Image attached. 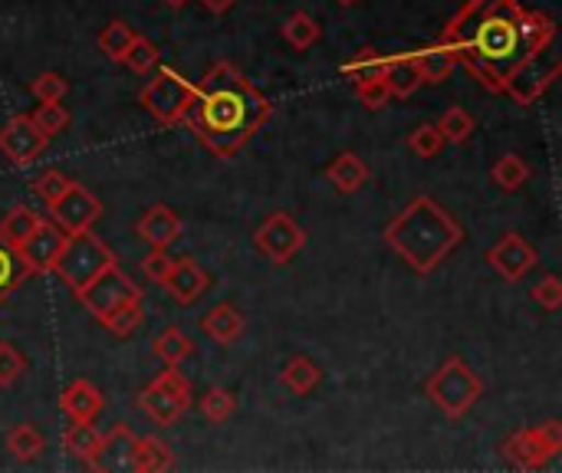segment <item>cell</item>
I'll list each match as a JSON object with an SVG mask.
<instances>
[{
    "label": "cell",
    "mask_w": 562,
    "mask_h": 473,
    "mask_svg": "<svg viewBox=\"0 0 562 473\" xmlns=\"http://www.w3.org/2000/svg\"><path fill=\"white\" fill-rule=\"evenodd\" d=\"M562 451V425L560 421H543L537 428H524L517 435H510L501 444V454L510 468L530 473L543 471L557 454Z\"/></svg>",
    "instance_id": "6"
},
{
    "label": "cell",
    "mask_w": 562,
    "mask_h": 473,
    "mask_svg": "<svg viewBox=\"0 0 562 473\" xmlns=\"http://www.w3.org/2000/svg\"><path fill=\"white\" fill-rule=\"evenodd\" d=\"M43 224V217L36 214V211H30L26 204H16V207H10L7 214H3V221H0V240L7 244V247H20V244H26L30 237H33V230Z\"/></svg>",
    "instance_id": "23"
},
{
    "label": "cell",
    "mask_w": 562,
    "mask_h": 473,
    "mask_svg": "<svg viewBox=\"0 0 562 473\" xmlns=\"http://www.w3.org/2000/svg\"><path fill=\"white\" fill-rule=\"evenodd\" d=\"M30 92L40 99V105H43V102H63L66 92H69V82H66L59 72L46 69V72H40V76L30 82Z\"/></svg>",
    "instance_id": "39"
},
{
    "label": "cell",
    "mask_w": 562,
    "mask_h": 473,
    "mask_svg": "<svg viewBox=\"0 0 562 473\" xmlns=\"http://www.w3.org/2000/svg\"><path fill=\"white\" fill-rule=\"evenodd\" d=\"M26 277H30V270H26V263L20 260V254L0 240V303L10 300L13 290H16Z\"/></svg>",
    "instance_id": "33"
},
{
    "label": "cell",
    "mask_w": 562,
    "mask_h": 473,
    "mask_svg": "<svg viewBox=\"0 0 562 473\" xmlns=\"http://www.w3.org/2000/svg\"><path fill=\"white\" fill-rule=\"evenodd\" d=\"M142 316H145V309H142V303H132V306H125L122 313H115L109 323H105V329L112 333V336H119V339H125V336H132L138 326H142Z\"/></svg>",
    "instance_id": "42"
},
{
    "label": "cell",
    "mask_w": 562,
    "mask_h": 473,
    "mask_svg": "<svg viewBox=\"0 0 562 473\" xmlns=\"http://www.w3.org/2000/svg\"><path fill=\"white\" fill-rule=\"evenodd\" d=\"M102 326L115 316V313H122L125 306H132V303H142V290L119 270V267H109L102 277H95L79 296H76Z\"/></svg>",
    "instance_id": "9"
},
{
    "label": "cell",
    "mask_w": 562,
    "mask_h": 473,
    "mask_svg": "<svg viewBox=\"0 0 562 473\" xmlns=\"http://www.w3.org/2000/svg\"><path fill=\"white\" fill-rule=\"evenodd\" d=\"M155 425L168 428L181 421V415L191 408V382L178 369H161L138 395L135 402Z\"/></svg>",
    "instance_id": "7"
},
{
    "label": "cell",
    "mask_w": 562,
    "mask_h": 473,
    "mask_svg": "<svg viewBox=\"0 0 562 473\" xmlns=\"http://www.w3.org/2000/svg\"><path fill=\"white\" fill-rule=\"evenodd\" d=\"M385 59H389V56L375 53L372 46H362V49H359V53L342 66V72L352 79V86L379 82V79H385Z\"/></svg>",
    "instance_id": "26"
},
{
    "label": "cell",
    "mask_w": 562,
    "mask_h": 473,
    "mask_svg": "<svg viewBox=\"0 0 562 473\" xmlns=\"http://www.w3.org/2000/svg\"><path fill=\"white\" fill-rule=\"evenodd\" d=\"M135 36H138V33H135L125 20H112V23H105V30L99 33V49H102L109 59L122 63V56H125V49L132 46Z\"/></svg>",
    "instance_id": "34"
},
{
    "label": "cell",
    "mask_w": 562,
    "mask_h": 473,
    "mask_svg": "<svg viewBox=\"0 0 562 473\" xmlns=\"http://www.w3.org/2000/svg\"><path fill=\"white\" fill-rule=\"evenodd\" d=\"M336 3H339V7H352L356 0H336Z\"/></svg>",
    "instance_id": "48"
},
{
    "label": "cell",
    "mask_w": 562,
    "mask_h": 473,
    "mask_svg": "<svg viewBox=\"0 0 562 473\" xmlns=\"http://www.w3.org/2000/svg\"><path fill=\"white\" fill-rule=\"evenodd\" d=\"M530 296H533V303H537V306H543V309L557 313V309L562 306L560 277H553V273H550V277H543V280L533 286V293H530Z\"/></svg>",
    "instance_id": "43"
},
{
    "label": "cell",
    "mask_w": 562,
    "mask_h": 473,
    "mask_svg": "<svg viewBox=\"0 0 562 473\" xmlns=\"http://www.w3.org/2000/svg\"><path fill=\"white\" fill-rule=\"evenodd\" d=\"M537 13H520L514 3H497L474 30L471 56L477 72L501 89V79H510L533 53L543 49L537 40Z\"/></svg>",
    "instance_id": "3"
},
{
    "label": "cell",
    "mask_w": 562,
    "mask_h": 473,
    "mask_svg": "<svg viewBox=\"0 0 562 473\" xmlns=\"http://www.w3.org/2000/svg\"><path fill=\"white\" fill-rule=\"evenodd\" d=\"M356 99H359V102H362L366 109L379 112V109H385V105H389L392 92H389L385 79H379V82H366V86H356Z\"/></svg>",
    "instance_id": "45"
},
{
    "label": "cell",
    "mask_w": 562,
    "mask_h": 473,
    "mask_svg": "<svg viewBox=\"0 0 562 473\" xmlns=\"http://www.w3.org/2000/svg\"><path fill=\"white\" fill-rule=\"evenodd\" d=\"M49 138L33 125L30 115H13L3 128H0V155L16 165V168H26L33 165L43 151H46Z\"/></svg>",
    "instance_id": "13"
},
{
    "label": "cell",
    "mask_w": 562,
    "mask_h": 473,
    "mask_svg": "<svg viewBox=\"0 0 562 473\" xmlns=\"http://www.w3.org/2000/svg\"><path fill=\"white\" fill-rule=\"evenodd\" d=\"M270 115V99L254 82H247L234 63H214L194 86L184 122L217 158H231L250 142L254 132H260Z\"/></svg>",
    "instance_id": "1"
},
{
    "label": "cell",
    "mask_w": 562,
    "mask_h": 473,
    "mask_svg": "<svg viewBox=\"0 0 562 473\" xmlns=\"http://www.w3.org/2000/svg\"><path fill=\"white\" fill-rule=\"evenodd\" d=\"M102 405H105V398H102V392H99L89 379L69 382V385L63 388V395H59V408H63V415H66L72 425H92V421L99 418Z\"/></svg>",
    "instance_id": "17"
},
{
    "label": "cell",
    "mask_w": 562,
    "mask_h": 473,
    "mask_svg": "<svg viewBox=\"0 0 562 473\" xmlns=\"http://www.w3.org/2000/svg\"><path fill=\"white\" fill-rule=\"evenodd\" d=\"M151 352H155V359H158L165 369H178V365L194 352V346H191V339H188L178 326H168V329L158 333V339L151 342Z\"/></svg>",
    "instance_id": "25"
},
{
    "label": "cell",
    "mask_w": 562,
    "mask_h": 473,
    "mask_svg": "<svg viewBox=\"0 0 562 473\" xmlns=\"http://www.w3.org/2000/svg\"><path fill=\"white\" fill-rule=\"evenodd\" d=\"M319 36H323V30H319V23H316L306 10L290 13L286 23H283V40H286L293 49H310Z\"/></svg>",
    "instance_id": "30"
},
{
    "label": "cell",
    "mask_w": 562,
    "mask_h": 473,
    "mask_svg": "<svg viewBox=\"0 0 562 473\" xmlns=\"http://www.w3.org/2000/svg\"><path fill=\"white\" fill-rule=\"evenodd\" d=\"M201 3H204V7H207L211 13H217V16H221V13H227V10H231V7H234L237 0H201Z\"/></svg>",
    "instance_id": "46"
},
{
    "label": "cell",
    "mask_w": 562,
    "mask_h": 473,
    "mask_svg": "<svg viewBox=\"0 0 562 473\" xmlns=\"http://www.w3.org/2000/svg\"><path fill=\"white\" fill-rule=\"evenodd\" d=\"M412 56H415L418 72H422V82H445L461 63V46L451 40H441V43H435L422 53H412Z\"/></svg>",
    "instance_id": "19"
},
{
    "label": "cell",
    "mask_w": 562,
    "mask_h": 473,
    "mask_svg": "<svg viewBox=\"0 0 562 473\" xmlns=\"http://www.w3.org/2000/svg\"><path fill=\"white\" fill-rule=\"evenodd\" d=\"M171 267H175V260L168 257V250H151L148 257H142V273H145L151 283H158V286H165Z\"/></svg>",
    "instance_id": "44"
},
{
    "label": "cell",
    "mask_w": 562,
    "mask_h": 473,
    "mask_svg": "<svg viewBox=\"0 0 562 473\" xmlns=\"http://www.w3.org/2000/svg\"><path fill=\"white\" fill-rule=\"evenodd\" d=\"M254 244H257V250H260L267 260H273V263H290V260L303 250L306 230H303L286 211H273V214L257 227Z\"/></svg>",
    "instance_id": "10"
},
{
    "label": "cell",
    "mask_w": 562,
    "mask_h": 473,
    "mask_svg": "<svg viewBox=\"0 0 562 473\" xmlns=\"http://www.w3.org/2000/svg\"><path fill=\"white\" fill-rule=\"evenodd\" d=\"M165 3H168V7H175V10H181V7H184L188 0H165Z\"/></svg>",
    "instance_id": "47"
},
{
    "label": "cell",
    "mask_w": 562,
    "mask_h": 473,
    "mask_svg": "<svg viewBox=\"0 0 562 473\" xmlns=\"http://www.w3.org/2000/svg\"><path fill=\"white\" fill-rule=\"evenodd\" d=\"M30 119H33V125H36L46 138H56L59 132L69 128V112H66V105H59V102H43Z\"/></svg>",
    "instance_id": "36"
},
{
    "label": "cell",
    "mask_w": 562,
    "mask_h": 473,
    "mask_svg": "<svg viewBox=\"0 0 562 473\" xmlns=\"http://www.w3.org/2000/svg\"><path fill=\"white\" fill-rule=\"evenodd\" d=\"M537 250L520 237V234H504L494 247H491V254H487V263L507 280V283H520L533 267H537Z\"/></svg>",
    "instance_id": "15"
},
{
    "label": "cell",
    "mask_w": 562,
    "mask_h": 473,
    "mask_svg": "<svg viewBox=\"0 0 562 473\" xmlns=\"http://www.w3.org/2000/svg\"><path fill=\"white\" fill-rule=\"evenodd\" d=\"M207 286H211L207 270H204L201 263H194L191 257L175 260V267H171V273H168V280H165V290H168L181 306L198 303V300L207 293Z\"/></svg>",
    "instance_id": "18"
},
{
    "label": "cell",
    "mask_w": 562,
    "mask_h": 473,
    "mask_svg": "<svg viewBox=\"0 0 562 473\" xmlns=\"http://www.w3.org/2000/svg\"><path fill=\"white\" fill-rule=\"evenodd\" d=\"M425 392H428V398H431L448 418H464V415L481 402L484 382L477 379V372H474L464 359L451 356V359H445L441 369L428 379Z\"/></svg>",
    "instance_id": "4"
},
{
    "label": "cell",
    "mask_w": 562,
    "mask_h": 473,
    "mask_svg": "<svg viewBox=\"0 0 562 473\" xmlns=\"http://www.w3.org/2000/svg\"><path fill=\"white\" fill-rule=\"evenodd\" d=\"M491 178L501 191H520L530 178V165L520 155H504L497 158V165L491 168Z\"/></svg>",
    "instance_id": "32"
},
{
    "label": "cell",
    "mask_w": 562,
    "mask_h": 473,
    "mask_svg": "<svg viewBox=\"0 0 562 473\" xmlns=\"http://www.w3.org/2000/svg\"><path fill=\"white\" fill-rule=\"evenodd\" d=\"M99 441H102V431H99L95 425H69V428H66V435H63L66 451H69L76 461H82V464H89V461H92V454H95Z\"/></svg>",
    "instance_id": "31"
},
{
    "label": "cell",
    "mask_w": 562,
    "mask_h": 473,
    "mask_svg": "<svg viewBox=\"0 0 562 473\" xmlns=\"http://www.w3.org/2000/svg\"><path fill=\"white\" fill-rule=\"evenodd\" d=\"M323 382V369L310 359V356H296L283 365L280 372V385L293 395H310L316 385Z\"/></svg>",
    "instance_id": "24"
},
{
    "label": "cell",
    "mask_w": 562,
    "mask_h": 473,
    "mask_svg": "<svg viewBox=\"0 0 562 473\" xmlns=\"http://www.w3.org/2000/svg\"><path fill=\"white\" fill-rule=\"evenodd\" d=\"M461 240L464 227L428 194L408 201L405 211H398L385 227V244L415 273H435Z\"/></svg>",
    "instance_id": "2"
},
{
    "label": "cell",
    "mask_w": 562,
    "mask_h": 473,
    "mask_svg": "<svg viewBox=\"0 0 562 473\" xmlns=\"http://www.w3.org/2000/svg\"><path fill=\"white\" fill-rule=\"evenodd\" d=\"M23 372H26V356L16 346L0 342V388H10Z\"/></svg>",
    "instance_id": "40"
},
{
    "label": "cell",
    "mask_w": 562,
    "mask_h": 473,
    "mask_svg": "<svg viewBox=\"0 0 562 473\" xmlns=\"http://www.w3.org/2000/svg\"><path fill=\"white\" fill-rule=\"evenodd\" d=\"M135 230H138V237H142L151 250H168V247L181 237L184 224H181V217H178L168 204H151V207L142 214V221L135 224Z\"/></svg>",
    "instance_id": "16"
},
{
    "label": "cell",
    "mask_w": 562,
    "mask_h": 473,
    "mask_svg": "<svg viewBox=\"0 0 562 473\" xmlns=\"http://www.w3.org/2000/svg\"><path fill=\"white\" fill-rule=\"evenodd\" d=\"M69 184H72V178H66L63 171H56V168H46L43 174H36V181H33V194L36 198H43L46 201V207L49 204H56L66 191H69Z\"/></svg>",
    "instance_id": "38"
},
{
    "label": "cell",
    "mask_w": 562,
    "mask_h": 473,
    "mask_svg": "<svg viewBox=\"0 0 562 473\" xmlns=\"http://www.w3.org/2000/svg\"><path fill=\"white\" fill-rule=\"evenodd\" d=\"M435 128L441 132L445 145H448V142H451V145H464V142L474 135V115H471L468 109H461V105H451V109H445V115L435 122Z\"/></svg>",
    "instance_id": "29"
},
{
    "label": "cell",
    "mask_w": 562,
    "mask_h": 473,
    "mask_svg": "<svg viewBox=\"0 0 562 473\" xmlns=\"http://www.w3.org/2000/svg\"><path fill=\"white\" fill-rule=\"evenodd\" d=\"M329 181L342 191V194H356L366 181H369V165L356 155V151H342L333 158V165L326 168Z\"/></svg>",
    "instance_id": "22"
},
{
    "label": "cell",
    "mask_w": 562,
    "mask_h": 473,
    "mask_svg": "<svg viewBox=\"0 0 562 473\" xmlns=\"http://www.w3.org/2000/svg\"><path fill=\"white\" fill-rule=\"evenodd\" d=\"M7 451H10L16 461L30 464V461H36V458L46 451V438H43V431H36L33 425H13V428L7 431Z\"/></svg>",
    "instance_id": "27"
},
{
    "label": "cell",
    "mask_w": 562,
    "mask_h": 473,
    "mask_svg": "<svg viewBox=\"0 0 562 473\" xmlns=\"http://www.w3.org/2000/svg\"><path fill=\"white\" fill-rule=\"evenodd\" d=\"M102 217V204H99V198L92 194V191H86L82 184H69V191L56 201V204H49V221L59 227V230H66L69 237L72 234H86V230H92V224Z\"/></svg>",
    "instance_id": "11"
},
{
    "label": "cell",
    "mask_w": 562,
    "mask_h": 473,
    "mask_svg": "<svg viewBox=\"0 0 562 473\" xmlns=\"http://www.w3.org/2000/svg\"><path fill=\"white\" fill-rule=\"evenodd\" d=\"M234 412H237V398H234V392H227V388H211V392L201 398V415H204V421H211V425L231 421Z\"/></svg>",
    "instance_id": "35"
},
{
    "label": "cell",
    "mask_w": 562,
    "mask_h": 473,
    "mask_svg": "<svg viewBox=\"0 0 562 473\" xmlns=\"http://www.w3.org/2000/svg\"><path fill=\"white\" fill-rule=\"evenodd\" d=\"M175 471V454L171 448L148 435V438H138V473H171Z\"/></svg>",
    "instance_id": "28"
},
{
    "label": "cell",
    "mask_w": 562,
    "mask_h": 473,
    "mask_svg": "<svg viewBox=\"0 0 562 473\" xmlns=\"http://www.w3.org/2000/svg\"><path fill=\"white\" fill-rule=\"evenodd\" d=\"M66 240H69V234L59 230L53 221L43 217V224L33 230V237H30L26 244L16 247V254H20V260L26 263L30 273H53V267H56V260H59Z\"/></svg>",
    "instance_id": "14"
},
{
    "label": "cell",
    "mask_w": 562,
    "mask_h": 473,
    "mask_svg": "<svg viewBox=\"0 0 562 473\" xmlns=\"http://www.w3.org/2000/svg\"><path fill=\"white\" fill-rule=\"evenodd\" d=\"M109 267H115V254H112L92 230H86V234H72V237L66 240V247H63V254H59L53 273L79 296V293H82L95 277H102Z\"/></svg>",
    "instance_id": "5"
},
{
    "label": "cell",
    "mask_w": 562,
    "mask_h": 473,
    "mask_svg": "<svg viewBox=\"0 0 562 473\" xmlns=\"http://www.w3.org/2000/svg\"><path fill=\"white\" fill-rule=\"evenodd\" d=\"M92 473H138V438L128 425H115L102 435L92 461Z\"/></svg>",
    "instance_id": "12"
},
{
    "label": "cell",
    "mask_w": 562,
    "mask_h": 473,
    "mask_svg": "<svg viewBox=\"0 0 562 473\" xmlns=\"http://www.w3.org/2000/svg\"><path fill=\"white\" fill-rule=\"evenodd\" d=\"M194 99V82L184 79L178 69L161 66L158 76L138 92V102L161 122V125H181Z\"/></svg>",
    "instance_id": "8"
},
{
    "label": "cell",
    "mask_w": 562,
    "mask_h": 473,
    "mask_svg": "<svg viewBox=\"0 0 562 473\" xmlns=\"http://www.w3.org/2000/svg\"><path fill=\"white\" fill-rule=\"evenodd\" d=\"M385 86H389L392 99H395V95H398V99H408L418 86H425L412 53H405V56H389V59H385Z\"/></svg>",
    "instance_id": "21"
},
{
    "label": "cell",
    "mask_w": 562,
    "mask_h": 473,
    "mask_svg": "<svg viewBox=\"0 0 562 473\" xmlns=\"http://www.w3.org/2000/svg\"><path fill=\"white\" fill-rule=\"evenodd\" d=\"M201 329H204V336L214 339L217 346H231V342H237V339L244 336L247 316H244L237 306H231V303H217V306H211V309L204 313Z\"/></svg>",
    "instance_id": "20"
},
{
    "label": "cell",
    "mask_w": 562,
    "mask_h": 473,
    "mask_svg": "<svg viewBox=\"0 0 562 473\" xmlns=\"http://www.w3.org/2000/svg\"><path fill=\"white\" fill-rule=\"evenodd\" d=\"M408 148L418 155V158H435L441 148H445V138L435 125H418L412 135H408Z\"/></svg>",
    "instance_id": "41"
},
{
    "label": "cell",
    "mask_w": 562,
    "mask_h": 473,
    "mask_svg": "<svg viewBox=\"0 0 562 473\" xmlns=\"http://www.w3.org/2000/svg\"><path fill=\"white\" fill-rule=\"evenodd\" d=\"M158 46L148 40V36H135L132 40V46L125 49V56H122V63L132 69V72H148V69H155L158 66Z\"/></svg>",
    "instance_id": "37"
}]
</instances>
